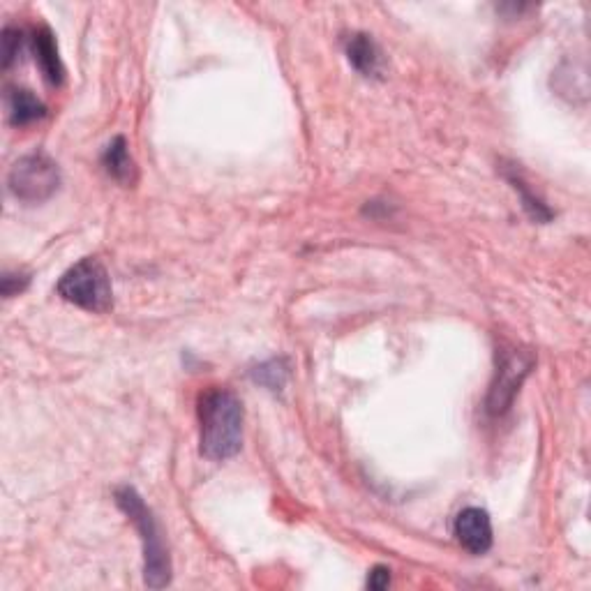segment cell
Masks as SVG:
<instances>
[{"label": "cell", "mask_w": 591, "mask_h": 591, "mask_svg": "<svg viewBox=\"0 0 591 591\" xmlns=\"http://www.w3.org/2000/svg\"><path fill=\"white\" fill-rule=\"evenodd\" d=\"M102 167L123 187H132L137 183V164H134L130 151H127L125 137H116L109 141V146L102 153Z\"/></svg>", "instance_id": "9c48e42d"}, {"label": "cell", "mask_w": 591, "mask_h": 591, "mask_svg": "<svg viewBox=\"0 0 591 591\" xmlns=\"http://www.w3.org/2000/svg\"><path fill=\"white\" fill-rule=\"evenodd\" d=\"M28 282H31V278L26 273H5L3 280H0V289H3L5 298H12L21 294L28 287Z\"/></svg>", "instance_id": "5bb4252c"}, {"label": "cell", "mask_w": 591, "mask_h": 591, "mask_svg": "<svg viewBox=\"0 0 591 591\" xmlns=\"http://www.w3.org/2000/svg\"><path fill=\"white\" fill-rule=\"evenodd\" d=\"M347 61L351 67L361 74L365 79H381L384 77V51L377 42L372 40V35L368 33H354L347 40Z\"/></svg>", "instance_id": "52a82bcc"}, {"label": "cell", "mask_w": 591, "mask_h": 591, "mask_svg": "<svg viewBox=\"0 0 591 591\" xmlns=\"http://www.w3.org/2000/svg\"><path fill=\"white\" fill-rule=\"evenodd\" d=\"M7 109H10V123L17 127L33 125L47 116V107L26 88H12L7 95Z\"/></svg>", "instance_id": "8fae6325"}, {"label": "cell", "mask_w": 591, "mask_h": 591, "mask_svg": "<svg viewBox=\"0 0 591 591\" xmlns=\"http://www.w3.org/2000/svg\"><path fill=\"white\" fill-rule=\"evenodd\" d=\"M0 54H3V70H10V67L19 61L21 49H24V31L14 26L3 28V37H0Z\"/></svg>", "instance_id": "4fadbf2b"}, {"label": "cell", "mask_w": 591, "mask_h": 591, "mask_svg": "<svg viewBox=\"0 0 591 591\" xmlns=\"http://www.w3.org/2000/svg\"><path fill=\"white\" fill-rule=\"evenodd\" d=\"M56 289L63 301L88 312H107L111 308V303H114V291H111L107 268L93 257L77 261V264L58 280Z\"/></svg>", "instance_id": "3957f363"}, {"label": "cell", "mask_w": 591, "mask_h": 591, "mask_svg": "<svg viewBox=\"0 0 591 591\" xmlns=\"http://www.w3.org/2000/svg\"><path fill=\"white\" fill-rule=\"evenodd\" d=\"M33 51L35 61L42 70V77L47 79L51 86H61L65 79V67L61 63V56H58L56 37L47 26H40L33 33Z\"/></svg>", "instance_id": "ba28073f"}, {"label": "cell", "mask_w": 591, "mask_h": 591, "mask_svg": "<svg viewBox=\"0 0 591 591\" xmlns=\"http://www.w3.org/2000/svg\"><path fill=\"white\" fill-rule=\"evenodd\" d=\"M391 585V571L386 566H374L370 578H368V587L374 591H381Z\"/></svg>", "instance_id": "9a60e30c"}, {"label": "cell", "mask_w": 591, "mask_h": 591, "mask_svg": "<svg viewBox=\"0 0 591 591\" xmlns=\"http://www.w3.org/2000/svg\"><path fill=\"white\" fill-rule=\"evenodd\" d=\"M250 377L257 381V384L268 388V391L280 393L289 379V368L282 358H271V361L257 365V368L250 372Z\"/></svg>", "instance_id": "7c38bea8"}, {"label": "cell", "mask_w": 591, "mask_h": 591, "mask_svg": "<svg viewBox=\"0 0 591 591\" xmlns=\"http://www.w3.org/2000/svg\"><path fill=\"white\" fill-rule=\"evenodd\" d=\"M501 174H504L506 181L511 183L513 190L520 194L522 208H525V213L529 215L531 220H534V222H550L552 218H555V213L550 211L548 204H545V201L538 197L536 192H531V187L525 181V176H522V171L518 169V164H504V167H501Z\"/></svg>", "instance_id": "30bf717a"}, {"label": "cell", "mask_w": 591, "mask_h": 591, "mask_svg": "<svg viewBox=\"0 0 591 591\" xmlns=\"http://www.w3.org/2000/svg\"><path fill=\"white\" fill-rule=\"evenodd\" d=\"M453 534L471 555H485L492 548V520L488 511L478 506H469L465 511H460L458 518H455Z\"/></svg>", "instance_id": "8992f818"}, {"label": "cell", "mask_w": 591, "mask_h": 591, "mask_svg": "<svg viewBox=\"0 0 591 591\" xmlns=\"http://www.w3.org/2000/svg\"><path fill=\"white\" fill-rule=\"evenodd\" d=\"M534 365L536 358L527 349L508 347L499 351L495 381H492L488 400H485V409L490 416H504L511 409L515 395L534 370Z\"/></svg>", "instance_id": "5b68a950"}, {"label": "cell", "mask_w": 591, "mask_h": 591, "mask_svg": "<svg viewBox=\"0 0 591 591\" xmlns=\"http://www.w3.org/2000/svg\"><path fill=\"white\" fill-rule=\"evenodd\" d=\"M61 187V169L47 153H28L12 164L7 190L24 204H42Z\"/></svg>", "instance_id": "277c9868"}, {"label": "cell", "mask_w": 591, "mask_h": 591, "mask_svg": "<svg viewBox=\"0 0 591 591\" xmlns=\"http://www.w3.org/2000/svg\"><path fill=\"white\" fill-rule=\"evenodd\" d=\"M199 441L206 460L222 462L243 446V405L229 388L213 386L199 395Z\"/></svg>", "instance_id": "6da1fadb"}, {"label": "cell", "mask_w": 591, "mask_h": 591, "mask_svg": "<svg viewBox=\"0 0 591 591\" xmlns=\"http://www.w3.org/2000/svg\"><path fill=\"white\" fill-rule=\"evenodd\" d=\"M114 499L121 511L134 522V527L141 534V545H144V578L151 589H162L171 582V557L169 548L164 543L162 529L157 525L155 515L146 501L130 485H123L114 492Z\"/></svg>", "instance_id": "7a4b0ae2"}]
</instances>
